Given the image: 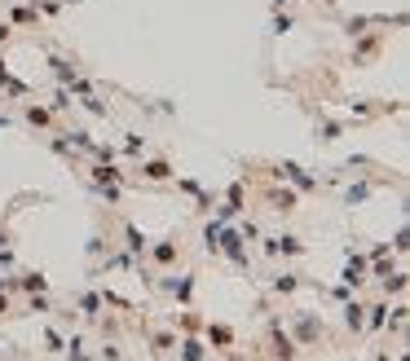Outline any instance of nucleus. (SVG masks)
<instances>
[{
	"instance_id": "nucleus-1",
	"label": "nucleus",
	"mask_w": 410,
	"mask_h": 361,
	"mask_svg": "<svg viewBox=\"0 0 410 361\" xmlns=\"http://www.w3.org/2000/svg\"><path fill=\"white\" fill-rule=\"evenodd\" d=\"M362 313H366V308H357V304H348V326H353V331L362 326Z\"/></svg>"
},
{
	"instance_id": "nucleus-2",
	"label": "nucleus",
	"mask_w": 410,
	"mask_h": 361,
	"mask_svg": "<svg viewBox=\"0 0 410 361\" xmlns=\"http://www.w3.org/2000/svg\"><path fill=\"white\" fill-rule=\"evenodd\" d=\"M186 357H190V361H199V357H203V344L190 340V344H186Z\"/></svg>"
}]
</instances>
